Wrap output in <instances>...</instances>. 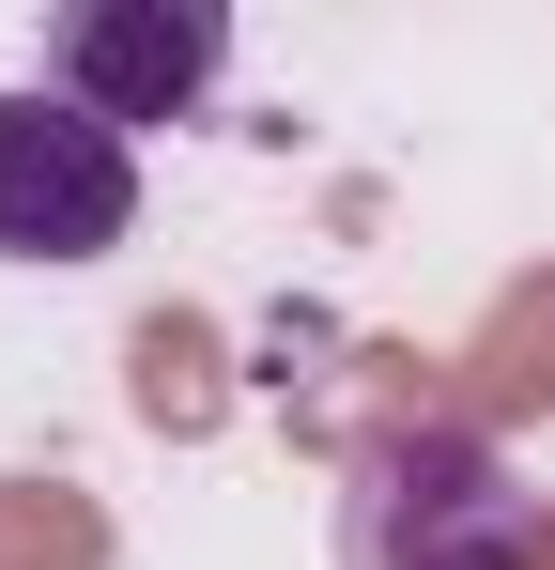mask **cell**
<instances>
[{"label":"cell","mask_w":555,"mask_h":570,"mask_svg":"<svg viewBox=\"0 0 555 570\" xmlns=\"http://www.w3.org/2000/svg\"><path fill=\"white\" fill-rule=\"evenodd\" d=\"M139 232V155L78 94L16 78L0 94V263H108Z\"/></svg>","instance_id":"6da1fadb"},{"label":"cell","mask_w":555,"mask_h":570,"mask_svg":"<svg viewBox=\"0 0 555 570\" xmlns=\"http://www.w3.org/2000/svg\"><path fill=\"white\" fill-rule=\"evenodd\" d=\"M525 556V493L463 432H386L356 478V570H509Z\"/></svg>","instance_id":"7a4b0ae2"},{"label":"cell","mask_w":555,"mask_h":570,"mask_svg":"<svg viewBox=\"0 0 555 570\" xmlns=\"http://www.w3.org/2000/svg\"><path fill=\"white\" fill-rule=\"evenodd\" d=\"M216 16L201 0H78L62 31H47V94H78L93 124H171L201 78H216Z\"/></svg>","instance_id":"3957f363"}]
</instances>
